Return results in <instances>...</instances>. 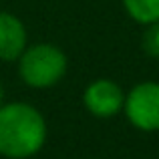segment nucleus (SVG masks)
<instances>
[{
  "label": "nucleus",
  "instance_id": "nucleus-1",
  "mask_svg": "<svg viewBox=\"0 0 159 159\" xmlns=\"http://www.w3.org/2000/svg\"><path fill=\"white\" fill-rule=\"evenodd\" d=\"M47 143V119L34 105L24 101L0 105V155L28 159Z\"/></svg>",
  "mask_w": 159,
  "mask_h": 159
},
{
  "label": "nucleus",
  "instance_id": "nucleus-2",
  "mask_svg": "<svg viewBox=\"0 0 159 159\" xmlns=\"http://www.w3.org/2000/svg\"><path fill=\"white\" fill-rule=\"evenodd\" d=\"M18 75L24 85L32 89H48L66 75V54L51 43H36L22 51L18 58Z\"/></svg>",
  "mask_w": 159,
  "mask_h": 159
},
{
  "label": "nucleus",
  "instance_id": "nucleus-3",
  "mask_svg": "<svg viewBox=\"0 0 159 159\" xmlns=\"http://www.w3.org/2000/svg\"><path fill=\"white\" fill-rule=\"evenodd\" d=\"M123 111L129 123L145 133L159 131V83L143 81L125 95Z\"/></svg>",
  "mask_w": 159,
  "mask_h": 159
},
{
  "label": "nucleus",
  "instance_id": "nucleus-4",
  "mask_svg": "<svg viewBox=\"0 0 159 159\" xmlns=\"http://www.w3.org/2000/svg\"><path fill=\"white\" fill-rule=\"evenodd\" d=\"M83 105L93 117L109 119L123 111L125 91L111 79H97L87 85L83 93Z\"/></svg>",
  "mask_w": 159,
  "mask_h": 159
},
{
  "label": "nucleus",
  "instance_id": "nucleus-5",
  "mask_svg": "<svg viewBox=\"0 0 159 159\" xmlns=\"http://www.w3.org/2000/svg\"><path fill=\"white\" fill-rule=\"evenodd\" d=\"M28 44L24 22L12 12H0V61L14 62Z\"/></svg>",
  "mask_w": 159,
  "mask_h": 159
},
{
  "label": "nucleus",
  "instance_id": "nucleus-6",
  "mask_svg": "<svg viewBox=\"0 0 159 159\" xmlns=\"http://www.w3.org/2000/svg\"><path fill=\"white\" fill-rule=\"evenodd\" d=\"M129 18L139 24H151L159 20V0H121Z\"/></svg>",
  "mask_w": 159,
  "mask_h": 159
},
{
  "label": "nucleus",
  "instance_id": "nucleus-7",
  "mask_svg": "<svg viewBox=\"0 0 159 159\" xmlns=\"http://www.w3.org/2000/svg\"><path fill=\"white\" fill-rule=\"evenodd\" d=\"M141 48L147 57L159 58V20L145 24V30L141 34Z\"/></svg>",
  "mask_w": 159,
  "mask_h": 159
},
{
  "label": "nucleus",
  "instance_id": "nucleus-8",
  "mask_svg": "<svg viewBox=\"0 0 159 159\" xmlns=\"http://www.w3.org/2000/svg\"><path fill=\"white\" fill-rule=\"evenodd\" d=\"M4 103V87H2V83H0V105Z\"/></svg>",
  "mask_w": 159,
  "mask_h": 159
}]
</instances>
